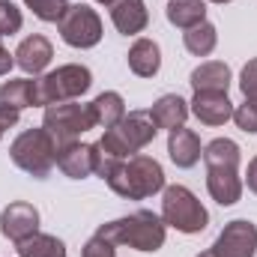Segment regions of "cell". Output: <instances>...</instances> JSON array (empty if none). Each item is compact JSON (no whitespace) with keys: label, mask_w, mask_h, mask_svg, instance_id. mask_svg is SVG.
Returning <instances> with one entry per match:
<instances>
[{"label":"cell","mask_w":257,"mask_h":257,"mask_svg":"<svg viewBox=\"0 0 257 257\" xmlns=\"http://www.w3.org/2000/svg\"><path fill=\"white\" fill-rule=\"evenodd\" d=\"M206 162V192L215 203L233 206L242 197V177H239V144L230 138H215L203 147Z\"/></svg>","instance_id":"1"},{"label":"cell","mask_w":257,"mask_h":257,"mask_svg":"<svg viewBox=\"0 0 257 257\" xmlns=\"http://www.w3.org/2000/svg\"><path fill=\"white\" fill-rule=\"evenodd\" d=\"M111 192L126 197V200H144V197H153L165 189V171L162 165L153 159V156H128V159H120L114 162L105 177H102Z\"/></svg>","instance_id":"2"},{"label":"cell","mask_w":257,"mask_h":257,"mask_svg":"<svg viewBox=\"0 0 257 257\" xmlns=\"http://www.w3.org/2000/svg\"><path fill=\"white\" fill-rule=\"evenodd\" d=\"M102 239H108L111 245H128L135 251H159L165 245L168 236V224L162 221V215L150 212V209H138L132 215L114 218L108 224H102L96 230Z\"/></svg>","instance_id":"3"},{"label":"cell","mask_w":257,"mask_h":257,"mask_svg":"<svg viewBox=\"0 0 257 257\" xmlns=\"http://www.w3.org/2000/svg\"><path fill=\"white\" fill-rule=\"evenodd\" d=\"M57 144L51 141V135L45 128H27L21 132L12 147H9V159L15 168H21L24 174L36 177V180H45L51 174V168L57 165Z\"/></svg>","instance_id":"4"},{"label":"cell","mask_w":257,"mask_h":257,"mask_svg":"<svg viewBox=\"0 0 257 257\" xmlns=\"http://www.w3.org/2000/svg\"><path fill=\"white\" fill-rule=\"evenodd\" d=\"M162 221L180 233H200L209 224L206 206L186 186H168L162 197Z\"/></svg>","instance_id":"5"},{"label":"cell","mask_w":257,"mask_h":257,"mask_svg":"<svg viewBox=\"0 0 257 257\" xmlns=\"http://www.w3.org/2000/svg\"><path fill=\"white\" fill-rule=\"evenodd\" d=\"M36 81H39V105L48 108V105H60V102H72V99L84 96L93 84V75L87 66L66 63Z\"/></svg>","instance_id":"6"},{"label":"cell","mask_w":257,"mask_h":257,"mask_svg":"<svg viewBox=\"0 0 257 257\" xmlns=\"http://www.w3.org/2000/svg\"><path fill=\"white\" fill-rule=\"evenodd\" d=\"M96 126L90 105H78V102H60V105H48L45 117H42V128L51 135V141L57 147H63L69 141H78L84 132Z\"/></svg>","instance_id":"7"},{"label":"cell","mask_w":257,"mask_h":257,"mask_svg":"<svg viewBox=\"0 0 257 257\" xmlns=\"http://www.w3.org/2000/svg\"><path fill=\"white\" fill-rule=\"evenodd\" d=\"M57 30L66 45L72 48H96L102 42V18L87 3H75L66 9V15L57 21Z\"/></svg>","instance_id":"8"},{"label":"cell","mask_w":257,"mask_h":257,"mask_svg":"<svg viewBox=\"0 0 257 257\" xmlns=\"http://www.w3.org/2000/svg\"><path fill=\"white\" fill-rule=\"evenodd\" d=\"M215 257H254L257 254V227L248 218H233L224 224L218 239L212 242Z\"/></svg>","instance_id":"9"},{"label":"cell","mask_w":257,"mask_h":257,"mask_svg":"<svg viewBox=\"0 0 257 257\" xmlns=\"http://www.w3.org/2000/svg\"><path fill=\"white\" fill-rule=\"evenodd\" d=\"M0 233L15 245L30 239L33 233H39V209L27 200H12L0 212Z\"/></svg>","instance_id":"10"},{"label":"cell","mask_w":257,"mask_h":257,"mask_svg":"<svg viewBox=\"0 0 257 257\" xmlns=\"http://www.w3.org/2000/svg\"><path fill=\"white\" fill-rule=\"evenodd\" d=\"M189 111L203 126H224L227 120H233V102L227 99V93H194Z\"/></svg>","instance_id":"11"},{"label":"cell","mask_w":257,"mask_h":257,"mask_svg":"<svg viewBox=\"0 0 257 257\" xmlns=\"http://www.w3.org/2000/svg\"><path fill=\"white\" fill-rule=\"evenodd\" d=\"M54 57V45L42 36V33H33L27 39H21V45L15 48V66L27 75H39L45 72L48 63Z\"/></svg>","instance_id":"12"},{"label":"cell","mask_w":257,"mask_h":257,"mask_svg":"<svg viewBox=\"0 0 257 257\" xmlns=\"http://www.w3.org/2000/svg\"><path fill=\"white\" fill-rule=\"evenodd\" d=\"M57 168L63 171L69 180H84L93 174V144H81V141H69L63 147H57Z\"/></svg>","instance_id":"13"},{"label":"cell","mask_w":257,"mask_h":257,"mask_svg":"<svg viewBox=\"0 0 257 257\" xmlns=\"http://www.w3.org/2000/svg\"><path fill=\"white\" fill-rule=\"evenodd\" d=\"M111 21L123 36H138L150 24V12L144 0H114L111 6Z\"/></svg>","instance_id":"14"},{"label":"cell","mask_w":257,"mask_h":257,"mask_svg":"<svg viewBox=\"0 0 257 257\" xmlns=\"http://www.w3.org/2000/svg\"><path fill=\"white\" fill-rule=\"evenodd\" d=\"M168 156L177 168H194L203 156V147H200V138L197 132L180 126L174 132H168Z\"/></svg>","instance_id":"15"},{"label":"cell","mask_w":257,"mask_h":257,"mask_svg":"<svg viewBox=\"0 0 257 257\" xmlns=\"http://www.w3.org/2000/svg\"><path fill=\"white\" fill-rule=\"evenodd\" d=\"M194 93H227L230 87V66L221 60H206L189 75Z\"/></svg>","instance_id":"16"},{"label":"cell","mask_w":257,"mask_h":257,"mask_svg":"<svg viewBox=\"0 0 257 257\" xmlns=\"http://www.w3.org/2000/svg\"><path fill=\"white\" fill-rule=\"evenodd\" d=\"M150 114H153V120H156V126H159V128L174 132V128L186 126V120H189V114H192V111H189V102H186L183 96L168 93V96H159V99L153 102Z\"/></svg>","instance_id":"17"},{"label":"cell","mask_w":257,"mask_h":257,"mask_svg":"<svg viewBox=\"0 0 257 257\" xmlns=\"http://www.w3.org/2000/svg\"><path fill=\"white\" fill-rule=\"evenodd\" d=\"M0 102L12 105L18 111L24 108H36L39 105V81L33 78H9L0 84Z\"/></svg>","instance_id":"18"},{"label":"cell","mask_w":257,"mask_h":257,"mask_svg":"<svg viewBox=\"0 0 257 257\" xmlns=\"http://www.w3.org/2000/svg\"><path fill=\"white\" fill-rule=\"evenodd\" d=\"M128 69L138 78H153L162 69V51L153 39H135L128 48Z\"/></svg>","instance_id":"19"},{"label":"cell","mask_w":257,"mask_h":257,"mask_svg":"<svg viewBox=\"0 0 257 257\" xmlns=\"http://www.w3.org/2000/svg\"><path fill=\"white\" fill-rule=\"evenodd\" d=\"M90 111H93L96 126L114 128L123 117H126V102H123V96H120L117 90H105V93H99V96L90 102Z\"/></svg>","instance_id":"20"},{"label":"cell","mask_w":257,"mask_h":257,"mask_svg":"<svg viewBox=\"0 0 257 257\" xmlns=\"http://www.w3.org/2000/svg\"><path fill=\"white\" fill-rule=\"evenodd\" d=\"M165 15H168V21L174 27L189 30L194 24L206 21V0H171L168 9H165Z\"/></svg>","instance_id":"21"},{"label":"cell","mask_w":257,"mask_h":257,"mask_svg":"<svg viewBox=\"0 0 257 257\" xmlns=\"http://www.w3.org/2000/svg\"><path fill=\"white\" fill-rule=\"evenodd\" d=\"M183 45L194 57H209L215 51V45H218V30L209 21H200V24H194L183 33Z\"/></svg>","instance_id":"22"},{"label":"cell","mask_w":257,"mask_h":257,"mask_svg":"<svg viewBox=\"0 0 257 257\" xmlns=\"http://www.w3.org/2000/svg\"><path fill=\"white\" fill-rule=\"evenodd\" d=\"M18 257H66V245L51 233H33L30 239L18 242Z\"/></svg>","instance_id":"23"},{"label":"cell","mask_w":257,"mask_h":257,"mask_svg":"<svg viewBox=\"0 0 257 257\" xmlns=\"http://www.w3.org/2000/svg\"><path fill=\"white\" fill-rule=\"evenodd\" d=\"M24 6L33 9V15L39 21H48V24H57L66 15V9H69L66 0H24Z\"/></svg>","instance_id":"24"},{"label":"cell","mask_w":257,"mask_h":257,"mask_svg":"<svg viewBox=\"0 0 257 257\" xmlns=\"http://www.w3.org/2000/svg\"><path fill=\"white\" fill-rule=\"evenodd\" d=\"M24 24V15L15 3L9 0H0V36H15Z\"/></svg>","instance_id":"25"},{"label":"cell","mask_w":257,"mask_h":257,"mask_svg":"<svg viewBox=\"0 0 257 257\" xmlns=\"http://www.w3.org/2000/svg\"><path fill=\"white\" fill-rule=\"evenodd\" d=\"M233 123L242 128L245 135H257V102H242L233 108Z\"/></svg>","instance_id":"26"},{"label":"cell","mask_w":257,"mask_h":257,"mask_svg":"<svg viewBox=\"0 0 257 257\" xmlns=\"http://www.w3.org/2000/svg\"><path fill=\"white\" fill-rule=\"evenodd\" d=\"M239 90H242V96L248 102H257V57L242 66V72H239Z\"/></svg>","instance_id":"27"},{"label":"cell","mask_w":257,"mask_h":257,"mask_svg":"<svg viewBox=\"0 0 257 257\" xmlns=\"http://www.w3.org/2000/svg\"><path fill=\"white\" fill-rule=\"evenodd\" d=\"M81 257H117V245H111L108 239H102V236L96 233L93 239H87Z\"/></svg>","instance_id":"28"},{"label":"cell","mask_w":257,"mask_h":257,"mask_svg":"<svg viewBox=\"0 0 257 257\" xmlns=\"http://www.w3.org/2000/svg\"><path fill=\"white\" fill-rule=\"evenodd\" d=\"M18 117H21V111H18V108H12V105H3V102H0V132L18 126Z\"/></svg>","instance_id":"29"},{"label":"cell","mask_w":257,"mask_h":257,"mask_svg":"<svg viewBox=\"0 0 257 257\" xmlns=\"http://www.w3.org/2000/svg\"><path fill=\"white\" fill-rule=\"evenodd\" d=\"M0 39H3V36H0ZM12 66H15V54H9V51L3 48V42H0V75H9Z\"/></svg>","instance_id":"30"},{"label":"cell","mask_w":257,"mask_h":257,"mask_svg":"<svg viewBox=\"0 0 257 257\" xmlns=\"http://www.w3.org/2000/svg\"><path fill=\"white\" fill-rule=\"evenodd\" d=\"M245 186L257 194V156L248 162V174H245Z\"/></svg>","instance_id":"31"},{"label":"cell","mask_w":257,"mask_h":257,"mask_svg":"<svg viewBox=\"0 0 257 257\" xmlns=\"http://www.w3.org/2000/svg\"><path fill=\"white\" fill-rule=\"evenodd\" d=\"M197 257H215V251H212V248H206V251H200Z\"/></svg>","instance_id":"32"},{"label":"cell","mask_w":257,"mask_h":257,"mask_svg":"<svg viewBox=\"0 0 257 257\" xmlns=\"http://www.w3.org/2000/svg\"><path fill=\"white\" fill-rule=\"evenodd\" d=\"M96 3H102V6H111V3H114V0H96Z\"/></svg>","instance_id":"33"},{"label":"cell","mask_w":257,"mask_h":257,"mask_svg":"<svg viewBox=\"0 0 257 257\" xmlns=\"http://www.w3.org/2000/svg\"><path fill=\"white\" fill-rule=\"evenodd\" d=\"M209 3H230V0H209Z\"/></svg>","instance_id":"34"},{"label":"cell","mask_w":257,"mask_h":257,"mask_svg":"<svg viewBox=\"0 0 257 257\" xmlns=\"http://www.w3.org/2000/svg\"><path fill=\"white\" fill-rule=\"evenodd\" d=\"M0 138H3V132H0Z\"/></svg>","instance_id":"35"}]
</instances>
